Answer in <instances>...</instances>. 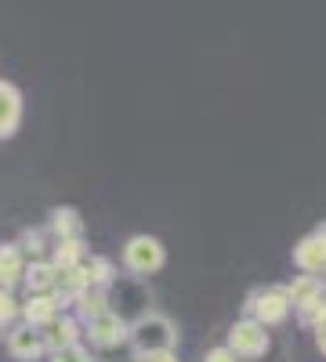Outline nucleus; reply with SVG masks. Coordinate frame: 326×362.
<instances>
[{
	"instance_id": "1",
	"label": "nucleus",
	"mask_w": 326,
	"mask_h": 362,
	"mask_svg": "<svg viewBox=\"0 0 326 362\" xmlns=\"http://www.w3.org/2000/svg\"><path fill=\"white\" fill-rule=\"evenodd\" d=\"M182 334H177V322L167 312H141L134 322H127V344L131 355H149V351H174Z\"/></svg>"
},
{
	"instance_id": "10",
	"label": "nucleus",
	"mask_w": 326,
	"mask_h": 362,
	"mask_svg": "<svg viewBox=\"0 0 326 362\" xmlns=\"http://www.w3.org/2000/svg\"><path fill=\"white\" fill-rule=\"evenodd\" d=\"M283 290H286V300H290V312H301V308H308V305L326 297V279L322 276H293Z\"/></svg>"
},
{
	"instance_id": "5",
	"label": "nucleus",
	"mask_w": 326,
	"mask_h": 362,
	"mask_svg": "<svg viewBox=\"0 0 326 362\" xmlns=\"http://www.w3.org/2000/svg\"><path fill=\"white\" fill-rule=\"evenodd\" d=\"M293 264L301 268V276H322L326 279V221L315 225L305 239H298Z\"/></svg>"
},
{
	"instance_id": "4",
	"label": "nucleus",
	"mask_w": 326,
	"mask_h": 362,
	"mask_svg": "<svg viewBox=\"0 0 326 362\" xmlns=\"http://www.w3.org/2000/svg\"><path fill=\"white\" fill-rule=\"evenodd\" d=\"M225 348H228L235 358H261V355H269L272 337H269V329L257 326L254 319H235V322L228 326Z\"/></svg>"
},
{
	"instance_id": "13",
	"label": "nucleus",
	"mask_w": 326,
	"mask_h": 362,
	"mask_svg": "<svg viewBox=\"0 0 326 362\" xmlns=\"http://www.w3.org/2000/svg\"><path fill=\"white\" fill-rule=\"evenodd\" d=\"M83 290H91V279H87V268L80 264V268H69V272H58L51 297L58 300V308H66V305H76V297Z\"/></svg>"
},
{
	"instance_id": "21",
	"label": "nucleus",
	"mask_w": 326,
	"mask_h": 362,
	"mask_svg": "<svg viewBox=\"0 0 326 362\" xmlns=\"http://www.w3.org/2000/svg\"><path fill=\"white\" fill-rule=\"evenodd\" d=\"M47 362H95V355H91L87 344H73V348H62V351L47 355Z\"/></svg>"
},
{
	"instance_id": "17",
	"label": "nucleus",
	"mask_w": 326,
	"mask_h": 362,
	"mask_svg": "<svg viewBox=\"0 0 326 362\" xmlns=\"http://www.w3.org/2000/svg\"><path fill=\"white\" fill-rule=\"evenodd\" d=\"M76 322L83 326V322H91V319H98V315H105V312H112L109 308V290H83L80 297H76Z\"/></svg>"
},
{
	"instance_id": "24",
	"label": "nucleus",
	"mask_w": 326,
	"mask_h": 362,
	"mask_svg": "<svg viewBox=\"0 0 326 362\" xmlns=\"http://www.w3.org/2000/svg\"><path fill=\"white\" fill-rule=\"evenodd\" d=\"M312 334H315V348L326 355V326H319V329H312Z\"/></svg>"
},
{
	"instance_id": "20",
	"label": "nucleus",
	"mask_w": 326,
	"mask_h": 362,
	"mask_svg": "<svg viewBox=\"0 0 326 362\" xmlns=\"http://www.w3.org/2000/svg\"><path fill=\"white\" fill-rule=\"evenodd\" d=\"M18 300H15V293L11 290H0V329H11L15 322H18Z\"/></svg>"
},
{
	"instance_id": "6",
	"label": "nucleus",
	"mask_w": 326,
	"mask_h": 362,
	"mask_svg": "<svg viewBox=\"0 0 326 362\" xmlns=\"http://www.w3.org/2000/svg\"><path fill=\"white\" fill-rule=\"evenodd\" d=\"M83 337L91 341V348H98V351H112V348L127 344V319L116 315V312H105V315H98L91 322H83Z\"/></svg>"
},
{
	"instance_id": "18",
	"label": "nucleus",
	"mask_w": 326,
	"mask_h": 362,
	"mask_svg": "<svg viewBox=\"0 0 326 362\" xmlns=\"http://www.w3.org/2000/svg\"><path fill=\"white\" fill-rule=\"evenodd\" d=\"M11 243L18 247V254H22L25 261H47V250H51L44 228H22L18 239H11Z\"/></svg>"
},
{
	"instance_id": "7",
	"label": "nucleus",
	"mask_w": 326,
	"mask_h": 362,
	"mask_svg": "<svg viewBox=\"0 0 326 362\" xmlns=\"http://www.w3.org/2000/svg\"><path fill=\"white\" fill-rule=\"evenodd\" d=\"M40 341H44V351L54 355L62 348H73V344H83V326L76 322V315H54L44 329H40Z\"/></svg>"
},
{
	"instance_id": "8",
	"label": "nucleus",
	"mask_w": 326,
	"mask_h": 362,
	"mask_svg": "<svg viewBox=\"0 0 326 362\" xmlns=\"http://www.w3.org/2000/svg\"><path fill=\"white\" fill-rule=\"evenodd\" d=\"M8 355L15 362H40L47 351H44V341H40V329L25 326V322H15L8 329Z\"/></svg>"
},
{
	"instance_id": "9",
	"label": "nucleus",
	"mask_w": 326,
	"mask_h": 362,
	"mask_svg": "<svg viewBox=\"0 0 326 362\" xmlns=\"http://www.w3.org/2000/svg\"><path fill=\"white\" fill-rule=\"evenodd\" d=\"M22 127V90L11 80H0V141L15 138Z\"/></svg>"
},
{
	"instance_id": "19",
	"label": "nucleus",
	"mask_w": 326,
	"mask_h": 362,
	"mask_svg": "<svg viewBox=\"0 0 326 362\" xmlns=\"http://www.w3.org/2000/svg\"><path fill=\"white\" fill-rule=\"evenodd\" d=\"M83 268H87V279H91L95 290H109L116 283V264L105 254H91V257L83 261Z\"/></svg>"
},
{
	"instance_id": "14",
	"label": "nucleus",
	"mask_w": 326,
	"mask_h": 362,
	"mask_svg": "<svg viewBox=\"0 0 326 362\" xmlns=\"http://www.w3.org/2000/svg\"><path fill=\"white\" fill-rule=\"evenodd\" d=\"M25 276V257L15 243H0V290H15Z\"/></svg>"
},
{
	"instance_id": "3",
	"label": "nucleus",
	"mask_w": 326,
	"mask_h": 362,
	"mask_svg": "<svg viewBox=\"0 0 326 362\" xmlns=\"http://www.w3.org/2000/svg\"><path fill=\"white\" fill-rule=\"evenodd\" d=\"M163 264H167L163 239L141 232V235H131L124 243V268L131 272V276H153V272H160Z\"/></svg>"
},
{
	"instance_id": "12",
	"label": "nucleus",
	"mask_w": 326,
	"mask_h": 362,
	"mask_svg": "<svg viewBox=\"0 0 326 362\" xmlns=\"http://www.w3.org/2000/svg\"><path fill=\"white\" fill-rule=\"evenodd\" d=\"M54 315H62V308H58V300L51 293H29L22 300V308H18V319L25 326H33V329H44Z\"/></svg>"
},
{
	"instance_id": "16",
	"label": "nucleus",
	"mask_w": 326,
	"mask_h": 362,
	"mask_svg": "<svg viewBox=\"0 0 326 362\" xmlns=\"http://www.w3.org/2000/svg\"><path fill=\"white\" fill-rule=\"evenodd\" d=\"M54 279H58V272L51 268V261H25L22 286L29 293H51L54 290Z\"/></svg>"
},
{
	"instance_id": "11",
	"label": "nucleus",
	"mask_w": 326,
	"mask_h": 362,
	"mask_svg": "<svg viewBox=\"0 0 326 362\" xmlns=\"http://www.w3.org/2000/svg\"><path fill=\"white\" fill-rule=\"evenodd\" d=\"M47 232L54 235V243L66 239H83V218L76 206H51L47 210Z\"/></svg>"
},
{
	"instance_id": "2",
	"label": "nucleus",
	"mask_w": 326,
	"mask_h": 362,
	"mask_svg": "<svg viewBox=\"0 0 326 362\" xmlns=\"http://www.w3.org/2000/svg\"><path fill=\"white\" fill-rule=\"evenodd\" d=\"M243 319H254L257 326H279L290 319V300L283 286H257L243 300Z\"/></svg>"
},
{
	"instance_id": "22",
	"label": "nucleus",
	"mask_w": 326,
	"mask_h": 362,
	"mask_svg": "<svg viewBox=\"0 0 326 362\" xmlns=\"http://www.w3.org/2000/svg\"><path fill=\"white\" fill-rule=\"evenodd\" d=\"M203 362H240V358H235L225 344H218V348H211V351L203 355Z\"/></svg>"
},
{
	"instance_id": "15",
	"label": "nucleus",
	"mask_w": 326,
	"mask_h": 362,
	"mask_svg": "<svg viewBox=\"0 0 326 362\" xmlns=\"http://www.w3.org/2000/svg\"><path fill=\"white\" fill-rule=\"evenodd\" d=\"M51 268L54 272H69V268H80L87 261V243L83 239H66V243H54L51 254H47Z\"/></svg>"
},
{
	"instance_id": "23",
	"label": "nucleus",
	"mask_w": 326,
	"mask_h": 362,
	"mask_svg": "<svg viewBox=\"0 0 326 362\" xmlns=\"http://www.w3.org/2000/svg\"><path fill=\"white\" fill-rule=\"evenodd\" d=\"M134 362H177L174 351H149V355H131Z\"/></svg>"
}]
</instances>
